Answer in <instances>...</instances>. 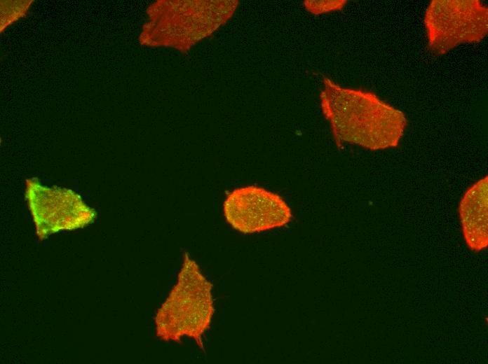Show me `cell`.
<instances>
[{
  "mask_svg": "<svg viewBox=\"0 0 488 364\" xmlns=\"http://www.w3.org/2000/svg\"><path fill=\"white\" fill-rule=\"evenodd\" d=\"M428 48L442 55L480 41L488 31V8L478 0H433L424 17Z\"/></svg>",
  "mask_w": 488,
  "mask_h": 364,
  "instance_id": "3",
  "label": "cell"
},
{
  "mask_svg": "<svg viewBox=\"0 0 488 364\" xmlns=\"http://www.w3.org/2000/svg\"><path fill=\"white\" fill-rule=\"evenodd\" d=\"M25 197L40 240L64 230L93 223L97 212L72 190L43 186L37 178L25 182Z\"/></svg>",
  "mask_w": 488,
  "mask_h": 364,
  "instance_id": "4",
  "label": "cell"
},
{
  "mask_svg": "<svg viewBox=\"0 0 488 364\" xmlns=\"http://www.w3.org/2000/svg\"><path fill=\"white\" fill-rule=\"evenodd\" d=\"M320 102L338 147L355 144L372 150L396 147L407 126L403 112L372 92L342 87L323 76Z\"/></svg>",
  "mask_w": 488,
  "mask_h": 364,
  "instance_id": "1",
  "label": "cell"
},
{
  "mask_svg": "<svg viewBox=\"0 0 488 364\" xmlns=\"http://www.w3.org/2000/svg\"><path fill=\"white\" fill-rule=\"evenodd\" d=\"M212 289V283L185 252L177 282L155 316L157 337L179 343L182 337L187 336L204 351L203 335L210 328L215 312Z\"/></svg>",
  "mask_w": 488,
  "mask_h": 364,
  "instance_id": "2",
  "label": "cell"
},
{
  "mask_svg": "<svg viewBox=\"0 0 488 364\" xmlns=\"http://www.w3.org/2000/svg\"><path fill=\"white\" fill-rule=\"evenodd\" d=\"M345 0L332 1H304L306 9L313 15H319L333 10L341 9L346 4Z\"/></svg>",
  "mask_w": 488,
  "mask_h": 364,
  "instance_id": "7",
  "label": "cell"
},
{
  "mask_svg": "<svg viewBox=\"0 0 488 364\" xmlns=\"http://www.w3.org/2000/svg\"><path fill=\"white\" fill-rule=\"evenodd\" d=\"M223 211L228 223L243 234L285 226L293 217L290 207L280 196L256 186L231 191L224 202Z\"/></svg>",
  "mask_w": 488,
  "mask_h": 364,
  "instance_id": "5",
  "label": "cell"
},
{
  "mask_svg": "<svg viewBox=\"0 0 488 364\" xmlns=\"http://www.w3.org/2000/svg\"><path fill=\"white\" fill-rule=\"evenodd\" d=\"M459 214L466 244L473 252L488 246V177L473 184L463 194Z\"/></svg>",
  "mask_w": 488,
  "mask_h": 364,
  "instance_id": "6",
  "label": "cell"
}]
</instances>
